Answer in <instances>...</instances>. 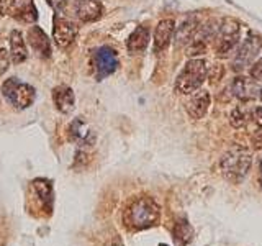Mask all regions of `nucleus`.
<instances>
[{"label": "nucleus", "mask_w": 262, "mask_h": 246, "mask_svg": "<svg viewBox=\"0 0 262 246\" xmlns=\"http://www.w3.org/2000/svg\"><path fill=\"white\" fill-rule=\"evenodd\" d=\"M76 12L80 22L92 23L102 16L103 7L100 0H76Z\"/></svg>", "instance_id": "4468645a"}, {"label": "nucleus", "mask_w": 262, "mask_h": 246, "mask_svg": "<svg viewBox=\"0 0 262 246\" xmlns=\"http://www.w3.org/2000/svg\"><path fill=\"white\" fill-rule=\"evenodd\" d=\"M252 120V109L248 105H239L236 109L231 110L229 113V123L233 128H246L249 125V121Z\"/></svg>", "instance_id": "412c9836"}, {"label": "nucleus", "mask_w": 262, "mask_h": 246, "mask_svg": "<svg viewBox=\"0 0 262 246\" xmlns=\"http://www.w3.org/2000/svg\"><path fill=\"white\" fill-rule=\"evenodd\" d=\"M2 94L5 97V100L18 110L28 109V107L35 102V97H36L35 89L30 84L20 82L16 77H10L4 82Z\"/></svg>", "instance_id": "20e7f679"}, {"label": "nucleus", "mask_w": 262, "mask_h": 246, "mask_svg": "<svg viewBox=\"0 0 262 246\" xmlns=\"http://www.w3.org/2000/svg\"><path fill=\"white\" fill-rule=\"evenodd\" d=\"M259 97H260V100H262V87L259 89Z\"/></svg>", "instance_id": "7c9ffc66"}, {"label": "nucleus", "mask_w": 262, "mask_h": 246, "mask_svg": "<svg viewBox=\"0 0 262 246\" xmlns=\"http://www.w3.org/2000/svg\"><path fill=\"white\" fill-rule=\"evenodd\" d=\"M188 100L185 102V110L188 113V117L193 118V120H200L207 115L208 109H210V104H211V97L210 92L203 89L195 90V92L188 94Z\"/></svg>", "instance_id": "9d476101"}, {"label": "nucleus", "mask_w": 262, "mask_h": 246, "mask_svg": "<svg viewBox=\"0 0 262 246\" xmlns=\"http://www.w3.org/2000/svg\"><path fill=\"white\" fill-rule=\"evenodd\" d=\"M174 31H176V22L172 18L161 20L158 23V27H156V31H154V51L156 53H161L169 46L172 36H174Z\"/></svg>", "instance_id": "ddd939ff"}, {"label": "nucleus", "mask_w": 262, "mask_h": 246, "mask_svg": "<svg viewBox=\"0 0 262 246\" xmlns=\"http://www.w3.org/2000/svg\"><path fill=\"white\" fill-rule=\"evenodd\" d=\"M161 217L159 205L151 197H138L125 212V225L131 230H146L158 225Z\"/></svg>", "instance_id": "f03ea898"}, {"label": "nucleus", "mask_w": 262, "mask_h": 246, "mask_svg": "<svg viewBox=\"0 0 262 246\" xmlns=\"http://www.w3.org/2000/svg\"><path fill=\"white\" fill-rule=\"evenodd\" d=\"M15 20L23 23H33L38 18L36 7L33 4V0H12L10 10H8Z\"/></svg>", "instance_id": "f8f14e48"}, {"label": "nucleus", "mask_w": 262, "mask_h": 246, "mask_svg": "<svg viewBox=\"0 0 262 246\" xmlns=\"http://www.w3.org/2000/svg\"><path fill=\"white\" fill-rule=\"evenodd\" d=\"M161 246H166V244H161Z\"/></svg>", "instance_id": "2f4dec72"}, {"label": "nucleus", "mask_w": 262, "mask_h": 246, "mask_svg": "<svg viewBox=\"0 0 262 246\" xmlns=\"http://www.w3.org/2000/svg\"><path fill=\"white\" fill-rule=\"evenodd\" d=\"M46 2L51 5L57 13H61V12L66 10V0H46Z\"/></svg>", "instance_id": "a878e982"}, {"label": "nucleus", "mask_w": 262, "mask_h": 246, "mask_svg": "<svg viewBox=\"0 0 262 246\" xmlns=\"http://www.w3.org/2000/svg\"><path fill=\"white\" fill-rule=\"evenodd\" d=\"M260 184H262V161H260Z\"/></svg>", "instance_id": "c756f323"}, {"label": "nucleus", "mask_w": 262, "mask_h": 246, "mask_svg": "<svg viewBox=\"0 0 262 246\" xmlns=\"http://www.w3.org/2000/svg\"><path fill=\"white\" fill-rule=\"evenodd\" d=\"M223 76H225V69H223V66H220V64L211 66V69H210V79H211V82L220 80Z\"/></svg>", "instance_id": "393cba45"}, {"label": "nucleus", "mask_w": 262, "mask_h": 246, "mask_svg": "<svg viewBox=\"0 0 262 246\" xmlns=\"http://www.w3.org/2000/svg\"><path fill=\"white\" fill-rule=\"evenodd\" d=\"M10 63H12V59H10V54H8V51L4 48H0V76L7 72Z\"/></svg>", "instance_id": "5701e85b"}, {"label": "nucleus", "mask_w": 262, "mask_h": 246, "mask_svg": "<svg viewBox=\"0 0 262 246\" xmlns=\"http://www.w3.org/2000/svg\"><path fill=\"white\" fill-rule=\"evenodd\" d=\"M249 76H251L254 80H262V57H260V59H257L256 63H254V64L251 66Z\"/></svg>", "instance_id": "b1692460"}, {"label": "nucleus", "mask_w": 262, "mask_h": 246, "mask_svg": "<svg viewBox=\"0 0 262 246\" xmlns=\"http://www.w3.org/2000/svg\"><path fill=\"white\" fill-rule=\"evenodd\" d=\"M239 22L234 18H225L218 25L216 35L213 38L215 41V51L218 56H228L236 48L237 39H239Z\"/></svg>", "instance_id": "39448f33"}, {"label": "nucleus", "mask_w": 262, "mask_h": 246, "mask_svg": "<svg viewBox=\"0 0 262 246\" xmlns=\"http://www.w3.org/2000/svg\"><path fill=\"white\" fill-rule=\"evenodd\" d=\"M252 120L256 121L257 127H262V107H256V109H252Z\"/></svg>", "instance_id": "bb28decb"}, {"label": "nucleus", "mask_w": 262, "mask_h": 246, "mask_svg": "<svg viewBox=\"0 0 262 246\" xmlns=\"http://www.w3.org/2000/svg\"><path fill=\"white\" fill-rule=\"evenodd\" d=\"M231 92L241 102H251L259 95V89L252 77L249 79L246 76H237L231 84Z\"/></svg>", "instance_id": "9b49d317"}, {"label": "nucleus", "mask_w": 262, "mask_h": 246, "mask_svg": "<svg viewBox=\"0 0 262 246\" xmlns=\"http://www.w3.org/2000/svg\"><path fill=\"white\" fill-rule=\"evenodd\" d=\"M149 39H151V35H149V30L146 27H136V30L131 33L128 36V41H126V48L129 53H141L147 48L149 45Z\"/></svg>", "instance_id": "a211bd4d"}, {"label": "nucleus", "mask_w": 262, "mask_h": 246, "mask_svg": "<svg viewBox=\"0 0 262 246\" xmlns=\"http://www.w3.org/2000/svg\"><path fill=\"white\" fill-rule=\"evenodd\" d=\"M68 138H69V141L76 143L80 148L95 145V131L82 118H74L71 121V125L68 128Z\"/></svg>", "instance_id": "1a4fd4ad"}, {"label": "nucleus", "mask_w": 262, "mask_h": 246, "mask_svg": "<svg viewBox=\"0 0 262 246\" xmlns=\"http://www.w3.org/2000/svg\"><path fill=\"white\" fill-rule=\"evenodd\" d=\"M53 100L56 109L62 113H71L76 104V97H74L72 89L68 86H57L53 90Z\"/></svg>", "instance_id": "dca6fc26"}, {"label": "nucleus", "mask_w": 262, "mask_h": 246, "mask_svg": "<svg viewBox=\"0 0 262 246\" xmlns=\"http://www.w3.org/2000/svg\"><path fill=\"white\" fill-rule=\"evenodd\" d=\"M193 236V230L192 227L187 223L185 220H180L174 227V240L177 246H187V243L192 240Z\"/></svg>", "instance_id": "4be33fe9"}, {"label": "nucleus", "mask_w": 262, "mask_h": 246, "mask_svg": "<svg viewBox=\"0 0 262 246\" xmlns=\"http://www.w3.org/2000/svg\"><path fill=\"white\" fill-rule=\"evenodd\" d=\"M252 164V154L246 146L234 145L221 156L220 159V171L226 180L233 184L241 182L248 176Z\"/></svg>", "instance_id": "f257e3e1"}, {"label": "nucleus", "mask_w": 262, "mask_h": 246, "mask_svg": "<svg viewBox=\"0 0 262 246\" xmlns=\"http://www.w3.org/2000/svg\"><path fill=\"white\" fill-rule=\"evenodd\" d=\"M196 28H199V20H196L195 16H188V18H185L182 23H180V27H177L176 45L185 46V45L190 43V39L193 38Z\"/></svg>", "instance_id": "6ab92c4d"}, {"label": "nucleus", "mask_w": 262, "mask_h": 246, "mask_svg": "<svg viewBox=\"0 0 262 246\" xmlns=\"http://www.w3.org/2000/svg\"><path fill=\"white\" fill-rule=\"evenodd\" d=\"M33 191H35L36 199L41 205V209L48 213L53 209V186L46 179H36L33 180Z\"/></svg>", "instance_id": "f3484780"}, {"label": "nucleus", "mask_w": 262, "mask_h": 246, "mask_svg": "<svg viewBox=\"0 0 262 246\" xmlns=\"http://www.w3.org/2000/svg\"><path fill=\"white\" fill-rule=\"evenodd\" d=\"M262 49V38L256 33H249L248 38L243 41V45L237 48L233 59V69L234 71H243L244 68L252 63V59L259 54Z\"/></svg>", "instance_id": "0eeeda50"}, {"label": "nucleus", "mask_w": 262, "mask_h": 246, "mask_svg": "<svg viewBox=\"0 0 262 246\" xmlns=\"http://www.w3.org/2000/svg\"><path fill=\"white\" fill-rule=\"evenodd\" d=\"M53 39L59 48H69L74 39L77 36V27L71 20L64 18V16L56 15L54 25H53Z\"/></svg>", "instance_id": "6e6552de"}, {"label": "nucleus", "mask_w": 262, "mask_h": 246, "mask_svg": "<svg viewBox=\"0 0 262 246\" xmlns=\"http://www.w3.org/2000/svg\"><path fill=\"white\" fill-rule=\"evenodd\" d=\"M28 43L41 57L51 56V45H49V38L39 27H31L28 30Z\"/></svg>", "instance_id": "2eb2a0df"}, {"label": "nucleus", "mask_w": 262, "mask_h": 246, "mask_svg": "<svg viewBox=\"0 0 262 246\" xmlns=\"http://www.w3.org/2000/svg\"><path fill=\"white\" fill-rule=\"evenodd\" d=\"M8 54H10V59L15 64H21L28 57L25 39L21 36V33L16 31V30L10 33V53H8Z\"/></svg>", "instance_id": "aec40b11"}, {"label": "nucleus", "mask_w": 262, "mask_h": 246, "mask_svg": "<svg viewBox=\"0 0 262 246\" xmlns=\"http://www.w3.org/2000/svg\"><path fill=\"white\" fill-rule=\"evenodd\" d=\"M92 68L97 80H102L105 77L112 76L118 68V54L110 46L97 48L92 54Z\"/></svg>", "instance_id": "423d86ee"}, {"label": "nucleus", "mask_w": 262, "mask_h": 246, "mask_svg": "<svg viewBox=\"0 0 262 246\" xmlns=\"http://www.w3.org/2000/svg\"><path fill=\"white\" fill-rule=\"evenodd\" d=\"M106 246H123V243H121V241H118V240H113V241H110Z\"/></svg>", "instance_id": "c85d7f7f"}, {"label": "nucleus", "mask_w": 262, "mask_h": 246, "mask_svg": "<svg viewBox=\"0 0 262 246\" xmlns=\"http://www.w3.org/2000/svg\"><path fill=\"white\" fill-rule=\"evenodd\" d=\"M207 76H208L207 63L203 59H199V57H193V59H190L184 66V69L180 71V74L177 76L176 90L179 94H184V95L192 94L202 87Z\"/></svg>", "instance_id": "7ed1b4c3"}, {"label": "nucleus", "mask_w": 262, "mask_h": 246, "mask_svg": "<svg viewBox=\"0 0 262 246\" xmlns=\"http://www.w3.org/2000/svg\"><path fill=\"white\" fill-rule=\"evenodd\" d=\"M12 0H0V15H8Z\"/></svg>", "instance_id": "cd10ccee"}]
</instances>
